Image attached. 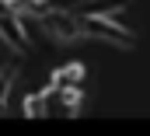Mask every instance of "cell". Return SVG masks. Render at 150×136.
Returning a JSON list of instances; mask_svg holds the SVG:
<instances>
[{
	"instance_id": "1",
	"label": "cell",
	"mask_w": 150,
	"mask_h": 136,
	"mask_svg": "<svg viewBox=\"0 0 150 136\" xmlns=\"http://www.w3.org/2000/svg\"><path fill=\"white\" fill-rule=\"evenodd\" d=\"M80 18V28L84 38H98V42H108L115 49H133L136 45V35L122 25H115L112 14H77Z\"/></svg>"
},
{
	"instance_id": "3",
	"label": "cell",
	"mask_w": 150,
	"mask_h": 136,
	"mask_svg": "<svg viewBox=\"0 0 150 136\" xmlns=\"http://www.w3.org/2000/svg\"><path fill=\"white\" fill-rule=\"evenodd\" d=\"M42 98H45V115H77L84 108V91L80 87H56V84H49L42 91Z\"/></svg>"
},
{
	"instance_id": "7",
	"label": "cell",
	"mask_w": 150,
	"mask_h": 136,
	"mask_svg": "<svg viewBox=\"0 0 150 136\" xmlns=\"http://www.w3.org/2000/svg\"><path fill=\"white\" fill-rule=\"evenodd\" d=\"M25 115H28V119H42V115H45V98H42V91L25 98Z\"/></svg>"
},
{
	"instance_id": "4",
	"label": "cell",
	"mask_w": 150,
	"mask_h": 136,
	"mask_svg": "<svg viewBox=\"0 0 150 136\" xmlns=\"http://www.w3.org/2000/svg\"><path fill=\"white\" fill-rule=\"evenodd\" d=\"M0 42L11 45L14 52H28L32 42H28V32H25V18L7 11V4L0 0Z\"/></svg>"
},
{
	"instance_id": "5",
	"label": "cell",
	"mask_w": 150,
	"mask_h": 136,
	"mask_svg": "<svg viewBox=\"0 0 150 136\" xmlns=\"http://www.w3.org/2000/svg\"><path fill=\"white\" fill-rule=\"evenodd\" d=\"M49 84H56V87H80V84H84V63H67V67H59L52 73Z\"/></svg>"
},
{
	"instance_id": "2",
	"label": "cell",
	"mask_w": 150,
	"mask_h": 136,
	"mask_svg": "<svg viewBox=\"0 0 150 136\" xmlns=\"http://www.w3.org/2000/svg\"><path fill=\"white\" fill-rule=\"evenodd\" d=\"M38 25L45 28V35L52 42H77V38H84L80 18L74 11H63V7H49L45 14H38Z\"/></svg>"
},
{
	"instance_id": "6",
	"label": "cell",
	"mask_w": 150,
	"mask_h": 136,
	"mask_svg": "<svg viewBox=\"0 0 150 136\" xmlns=\"http://www.w3.org/2000/svg\"><path fill=\"white\" fill-rule=\"evenodd\" d=\"M14 80H18V63H7V67L0 70V112H4V105H7V94H11Z\"/></svg>"
}]
</instances>
